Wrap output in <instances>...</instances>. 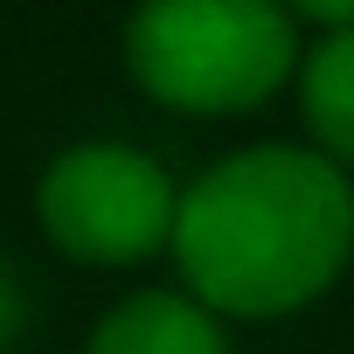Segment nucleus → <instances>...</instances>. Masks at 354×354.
<instances>
[{"mask_svg": "<svg viewBox=\"0 0 354 354\" xmlns=\"http://www.w3.org/2000/svg\"><path fill=\"white\" fill-rule=\"evenodd\" d=\"M354 250V188L313 146H250L209 167L174 209V264L188 299L271 319L319 299Z\"/></svg>", "mask_w": 354, "mask_h": 354, "instance_id": "nucleus-1", "label": "nucleus"}, {"mask_svg": "<svg viewBox=\"0 0 354 354\" xmlns=\"http://www.w3.org/2000/svg\"><path fill=\"white\" fill-rule=\"evenodd\" d=\"M299 56L285 0H139L125 63L146 97L174 111H257Z\"/></svg>", "mask_w": 354, "mask_h": 354, "instance_id": "nucleus-2", "label": "nucleus"}, {"mask_svg": "<svg viewBox=\"0 0 354 354\" xmlns=\"http://www.w3.org/2000/svg\"><path fill=\"white\" fill-rule=\"evenodd\" d=\"M35 209L56 250H70L77 264H139L160 243H174L181 195L167 167H153L132 146H70L42 174Z\"/></svg>", "mask_w": 354, "mask_h": 354, "instance_id": "nucleus-3", "label": "nucleus"}, {"mask_svg": "<svg viewBox=\"0 0 354 354\" xmlns=\"http://www.w3.org/2000/svg\"><path fill=\"white\" fill-rule=\"evenodd\" d=\"M84 354H230V340L209 306H195L181 292H139L97 319Z\"/></svg>", "mask_w": 354, "mask_h": 354, "instance_id": "nucleus-4", "label": "nucleus"}, {"mask_svg": "<svg viewBox=\"0 0 354 354\" xmlns=\"http://www.w3.org/2000/svg\"><path fill=\"white\" fill-rule=\"evenodd\" d=\"M299 111L333 167L354 160V28L319 35V49L299 63Z\"/></svg>", "mask_w": 354, "mask_h": 354, "instance_id": "nucleus-5", "label": "nucleus"}, {"mask_svg": "<svg viewBox=\"0 0 354 354\" xmlns=\"http://www.w3.org/2000/svg\"><path fill=\"white\" fill-rule=\"evenodd\" d=\"M285 15H313L326 28H354V0H285Z\"/></svg>", "mask_w": 354, "mask_h": 354, "instance_id": "nucleus-7", "label": "nucleus"}, {"mask_svg": "<svg viewBox=\"0 0 354 354\" xmlns=\"http://www.w3.org/2000/svg\"><path fill=\"white\" fill-rule=\"evenodd\" d=\"M21 326H28V299H21V285L8 271H0V354L21 340Z\"/></svg>", "mask_w": 354, "mask_h": 354, "instance_id": "nucleus-6", "label": "nucleus"}]
</instances>
